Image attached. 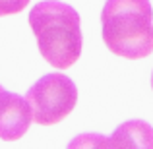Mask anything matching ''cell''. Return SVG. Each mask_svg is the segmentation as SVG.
Wrapping results in <instances>:
<instances>
[{"instance_id": "8992f818", "label": "cell", "mask_w": 153, "mask_h": 149, "mask_svg": "<svg viewBox=\"0 0 153 149\" xmlns=\"http://www.w3.org/2000/svg\"><path fill=\"white\" fill-rule=\"evenodd\" d=\"M108 139H105L101 134H83L70 142V147H91V145H107Z\"/></svg>"}, {"instance_id": "6da1fadb", "label": "cell", "mask_w": 153, "mask_h": 149, "mask_svg": "<svg viewBox=\"0 0 153 149\" xmlns=\"http://www.w3.org/2000/svg\"><path fill=\"white\" fill-rule=\"evenodd\" d=\"M29 25L41 56L52 68L66 70L82 56V19L66 2L43 0L29 12Z\"/></svg>"}, {"instance_id": "52a82bcc", "label": "cell", "mask_w": 153, "mask_h": 149, "mask_svg": "<svg viewBox=\"0 0 153 149\" xmlns=\"http://www.w3.org/2000/svg\"><path fill=\"white\" fill-rule=\"evenodd\" d=\"M29 2L31 0H0V18H2V16L19 14L22 10L27 8Z\"/></svg>"}, {"instance_id": "5b68a950", "label": "cell", "mask_w": 153, "mask_h": 149, "mask_svg": "<svg viewBox=\"0 0 153 149\" xmlns=\"http://www.w3.org/2000/svg\"><path fill=\"white\" fill-rule=\"evenodd\" d=\"M107 145L153 149V126L146 120H128L112 132Z\"/></svg>"}, {"instance_id": "277c9868", "label": "cell", "mask_w": 153, "mask_h": 149, "mask_svg": "<svg viewBox=\"0 0 153 149\" xmlns=\"http://www.w3.org/2000/svg\"><path fill=\"white\" fill-rule=\"evenodd\" d=\"M33 122L31 107L25 97L0 89V139L16 142L19 139Z\"/></svg>"}, {"instance_id": "ba28073f", "label": "cell", "mask_w": 153, "mask_h": 149, "mask_svg": "<svg viewBox=\"0 0 153 149\" xmlns=\"http://www.w3.org/2000/svg\"><path fill=\"white\" fill-rule=\"evenodd\" d=\"M151 89H153V72H151Z\"/></svg>"}, {"instance_id": "7a4b0ae2", "label": "cell", "mask_w": 153, "mask_h": 149, "mask_svg": "<svg viewBox=\"0 0 153 149\" xmlns=\"http://www.w3.org/2000/svg\"><path fill=\"white\" fill-rule=\"evenodd\" d=\"M107 49L128 60L153 52V8L149 0H107L101 12Z\"/></svg>"}, {"instance_id": "3957f363", "label": "cell", "mask_w": 153, "mask_h": 149, "mask_svg": "<svg viewBox=\"0 0 153 149\" xmlns=\"http://www.w3.org/2000/svg\"><path fill=\"white\" fill-rule=\"evenodd\" d=\"M25 99L31 107L33 122L52 126L74 110L78 103V87L66 74L52 72L39 78L27 89Z\"/></svg>"}, {"instance_id": "9c48e42d", "label": "cell", "mask_w": 153, "mask_h": 149, "mask_svg": "<svg viewBox=\"0 0 153 149\" xmlns=\"http://www.w3.org/2000/svg\"><path fill=\"white\" fill-rule=\"evenodd\" d=\"M0 89H2V85H0Z\"/></svg>"}]
</instances>
